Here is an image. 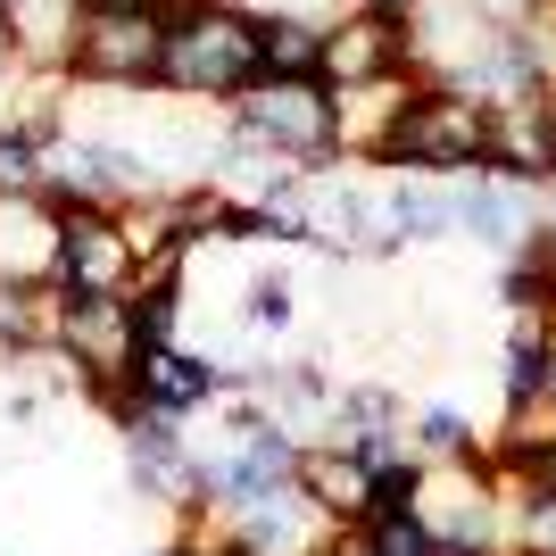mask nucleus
Returning <instances> with one entry per match:
<instances>
[{
    "instance_id": "obj_1",
    "label": "nucleus",
    "mask_w": 556,
    "mask_h": 556,
    "mask_svg": "<svg viewBox=\"0 0 556 556\" xmlns=\"http://www.w3.org/2000/svg\"><path fill=\"white\" fill-rule=\"evenodd\" d=\"M257 9L250 0H216L200 17H166V67L159 92L191 100V109H225L257 84Z\"/></svg>"
},
{
    "instance_id": "obj_2",
    "label": "nucleus",
    "mask_w": 556,
    "mask_h": 556,
    "mask_svg": "<svg viewBox=\"0 0 556 556\" xmlns=\"http://www.w3.org/2000/svg\"><path fill=\"white\" fill-rule=\"evenodd\" d=\"M225 134L266 150L275 166H341L332 150V84L316 75H257L241 100H225Z\"/></svg>"
},
{
    "instance_id": "obj_3",
    "label": "nucleus",
    "mask_w": 556,
    "mask_h": 556,
    "mask_svg": "<svg viewBox=\"0 0 556 556\" xmlns=\"http://www.w3.org/2000/svg\"><path fill=\"white\" fill-rule=\"evenodd\" d=\"M490 166V100L457 92V84H424L416 109L399 116L382 175H424V184H465Z\"/></svg>"
},
{
    "instance_id": "obj_4",
    "label": "nucleus",
    "mask_w": 556,
    "mask_h": 556,
    "mask_svg": "<svg viewBox=\"0 0 556 556\" xmlns=\"http://www.w3.org/2000/svg\"><path fill=\"white\" fill-rule=\"evenodd\" d=\"M50 349L67 357V374L92 391V382H125L141 341L134 300H84V291H50Z\"/></svg>"
},
{
    "instance_id": "obj_5",
    "label": "nucleus",
    "mask_w": 556,
    "mask_h": 556,
    "mask_svg": "<svg viewBox=\"0 0 556 556\" xmlns=\"http://www.w3.org/2000/svg\"><path fill=\"white\" fill-rule=\"evenodd\" d=\"M159 67H166V17H84L67 84L134 100V92H159Z\"/></svg>"
},
{
    "instance_id": "obj_6",
    "label": "nucleus",
    "mask_w": 556,
    "mask_h": 556,
    "mask_svg": "<svg viewBox=\"0 0 556 556\" xmlns=\"http://www.w3.org/2000/svg\"><path fill=\"white\" fill-rule=\"evenodd\" d=\"M125 391H134L150 416L191 424V416H208L216 399H225V357L200 349V341H150L134 357V374H125Z\"/></svg>"
},
{
    "instance_id": "obj_7",
    "label": "nucleus",
    "mask_w": 556,
    "mask_h": 556,
    "mask_svg": "<svg viewBox=\"0 0 556 556\" xmlns=\"http://www.w3.org/2000/svg\"><path fill=\"white\" fill-rule=\"evenodd\" d=\"M407 67V9L391 0H349L341 17H325V84H374V75H399Z\"/></svg>"
},
{
    "instance_id": "obj_8",
    "label": "nucleus",
    "mask_w": 556,
    "mask_h": 556,
    "mask_svg": "<svg viewBox=\"0 0 556 556\" xmlns=\"http://www.w3.org/2000/svg\"><path fill=\"white\" fill-rule=\"evenodd\" d=\"M424 75L399 67V75H374V84H341L332 92V150H341V166H382V150H391L399 116L416 109Z\"/></svg>"
},
{
    "instance_id": "obj_9",
    "label": "nucleus",
    "mask_w": 556,
    "mask_h": 556,
    "mask_svg": "<svg viewBox=\"0 0 556 556\" xmlns=\"http://www.w3.org/2000/svg\"><path fill=\"white\" fill-rule=\"evenodd\" d=\"M67 232H59V291H84V300H125L141 275V257L125 250L116 232V208H59Z\"/></svg>"
},
{
    "instance_id": "obj_10",
    "label": "nucleus",
    "mask_w": 556,
    "mask_h": 556,
    "mask_svg": "<svg viewBox=\"0 0 556 556\" xmlns=\"http://www.w3.org/2000/svg\"><path fill=\"white\" fill-rule=\"evenodd\" d=\"M84 0H0V34H9V59L34 84H67L75 75V42H84Z\"/></svg>"
},
{
    "instance_id": "obj_11",
    "label": "nucleus",
    "mask_w": 556,
    "mask_h": 556,
    "mask_svg": "<svg viewBox=\"0 0 556 556\" xmlns=\"http://www.w3.org/2000/svg\"><path fill=\"white\" fill-rule=\"evenodd\" d=\"M59 232H67V216L42 191H0V282L9 291H59Z\"/></svg>"
},
{
    "instance_id": "obj_12",
    "label": "nucleus",
    "mask_w": 556,
    "mask_h": 556,
    "mask_svg": "<svg viewBox=\"0 0 556 556\" xmlns=\"http://www.w3.org/2000/svg\"><path fill=\"white\" fill-rule=\"evenodd\" d=\"M457 232H465V241H482V250L507 266V257L540 232V191L507 184V175H465V184H457Z\"/></svg>"
},
{
    "instance_id": "obj_13",
    "label": "nucleus",
    "mask_w": 556,
    "mask_h": 556,
    "mask_svg": "<svg viewBox=\"0 0 556 556\" xmlns=\"http://www.w3.org/2000/svg\"><path fill=\"white\" fill-rule=\"evenodd\" d=\"M482 175H507V184H523V191H540L556 175V100L548 92L490 109V166Z\"/></svg>"
},
{
    "instance_id": "obj_14",
    "label": "nucleus",
    "mask_w": 556,
    "mask_h": 556,
    "mask_svg": "<svg viewBox=\"0 0 556 556\" xmlns=\"http://www.w3.org/2000/svg\"><path fill=\"white\" fill-rule=\"evenodd\" d=\"M300 490L341 523V532L374 523V465L357 457V448H341V441H307L300 448Z\"/></svg>"
},
{
    "instance_id": "obj_15",
    "label": "nucleus",
    "mask_w": 556,
    "mask_h": 556,
    "mask_svg": "<svg viewBox=\"0 0 556 556\" xmlns=\"http://www.w3.org/2000/svg\"><path fill=\"white\" fill-rule=\"evenodd\" d=\"M382 216H391V241H399V250H424V241H457V184L382 175Z\"/></svg>"
},
{
    "instance_id": "obj_16",
    "label": "nucleus",
    "mask_w": 556,
    "mask_h": 556,
    "mask_svg": "<svg viewBox=\"0 0 556 556\" xmlns=\"http://www.w3.org/2000/svg\"><path fill=\"white\" fill-rule=\"evenodd\" d=\"M482 441H490V432L465 416L457 399H424L416 416H407V448H416V465H473Z\"/></svg>"
},
{
    "instance_id": "obj_17",
    "label": "nucleus",
    "mask_w": 556,
    "mask_h": 556,
    "mask_svg": "<svg viewBox=\"0 0 556 556\" xmlns=\"http://www.w3.org/2000/svg\"><path fill=\"white\" fill-rule=\"evenodd\" d=\"M257 67L266 75H316L325 67V17L257 9ZM316 84H325V75H316Z\"/></svg>"
},
{
    "instance_id": "obj_18",
    "label": "nucleus",
    "mask_w": 556,
    "mask_h": 556,
    "mask_svg": "<svg viewBox=\"0 0 556 556\" xmlns=\"http://www.w3.org/2000/svg\"><path fill=\"white\" fill-rule=\"evenodd\" d=\"M116 232H125V250L141 266H159V257H184V216H175V191H134L125 208H116Z\"/></svg>"
},
{
    "instance_id": "obj_19",
    "label": "nucleus",
    "mask_w": 556,
    "mask_h": 556,
    "mask_svg": "<svg viewBox=\"0 0 556 556\" xmlns=\"http://www.w3.org/2000/svg\"><path fill=\"white\" fill-rule=\"evenodd\" d=\"M291 316H300V282L282 275V266H266V275H250V282H241V325L282 332Z\"/></svg>"
},
{
    "instance_id": "obj_20",
    "label": "nucleus",
    "mask_w": 556,
    "mask_h": 556,
    "mask_svg": "<svg viewBox=\"0 0 556 556\" xmlns=\"http://www.w3.org/2000/svg\"><path fill=\"white\" fill-rule=\"evenodd\" d=\"M507 556H556V498H523V507L507 515Z\"/></svg>"
},
{
    "instance_id": "obj_21",
    "label": "nucleus",
    "mask_w": 556,
    "mask_h": 556,
    "mask_svg": "<svg viewBox=\"0 0 556 556\" xmlns=\"http://www.w3.org/2000/svg\"><path fill=\"white\" fill-rule=\"evenodd\" d=\"M0 191H42V141L25 125H0Z\"/></svg>"
},
{
    "instance_id": "obj_22",
    "label": "nucleus",
    "mask_w": 556,
    "mask_h": 556,
    "mask_svg": "<svg viewBox=\"0 0 556 556\" xmlns=\"http://www.w3.org/2000/svg\"><path fill=\"white\" fill-rule=\"evenodd\" d=\"M465 9H473L482 25H523V17H540L548 0H465Z\"/></svg>"
},
{
    "instance_id": "obj_23",
    "label": "nucleus",
    "mask_w": 556,
    "mask_h": 556,
    "mask_svg": "<svg viewBox=\"0 0 556 556\" xmlns=\"http://www.w3.org/2000/svg\"><path fill=\"white\" fill-rule=\"evenodd\" d=\"M92 17H166V0H84Z\"/></svg>"
},
{
    "instance_id": "obj_24",
    "label": "nucleus",
    "mask_w": 556,
    "mask_h": 556,
    "mask_svg": "<svg viewBox=\"0 0 556 556\" xmlns=\"http://www.w3.org/2000/svg\"><path fill=\"white\" fill-rule=\"evenodd\" d=\"M200 9H216V0H166V17H200Z\"/></svg>"
},
{
    "instance_id": "obj_25",
    "label": "nucleus",
    "mask_w": 556,
    "mask_h": 556,
    "mask_svg": "<svg viewBox=\"0 0 556 556\" xmlns=\"http://www.w3.org/2000/svg\"><path fill=\"white\" fill-rule=\"evenodd\" d=\"M175 556H232V548H184V540H175Z\"/></svg>"
},
{
    "instance_id": "obj_26",
    "label": "nucleus",
    "mask_w": 556,
    "mask_h": 556,
    "mask_svg": "<svg viewBox=\"0 0 556 556\" xmlns=\"http://www.w3.org/2000/svg\"><path fill=\"white\" fill-rule=\"evenodd\" d=\"M150 556H175V540H166V548H150Z\"/></svg>"
},
{
    "instance_id": "obj_27",
    "label": "nucleus",
    "mask_w": 556,
    "mask_h": 556,
    "mask_svg": "<svg viewBox=\"0 0 556 556\" xmlns=\"http://www.w3.org/2000/svg\"><path fill=\"white\" fill-rule=\"evenodd\" d=\"M391 9H416V0H391Z\"/></svg>"
},
{
    "instance_id": "obj_28",
    "label": "nucleus",
    "mask_w": 556,
    "mask_h": 556,
    "mask_svg": "<svg viewBox=\"0 0 556 556\" xmlns=\"http://www.w3.org/2000/svg\"><path fill=\"white\" fill-rule=\"evenodd\" d=\"M548 399H556V391H548Z\"/></svg>"
}]
</instances>
